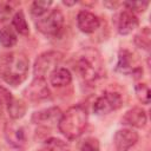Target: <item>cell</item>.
Wrapping results in <instances>:
<instances>
[{"mask_svg": "<svg viewBox=\"0 0 151 151\" xmlns=\"http://www.w3.org/2000/svg\"><path fill=\"white\" fill-rule=\"evenodd\" d=\"M40 151H52V149L47 147V149H42V150H40Z\"/></svg>", "mask_w": 151, "mask_h": 151, "instance_id": "26", "label": "cell"}, {"mask_svg": "<svg viewBox=\"0 0 151 151\" xmlns=\"http://www.w3.org/2000/svg\"><path fill=\"white\" fill-rule=\"evenodd\" d=\"M134 91H136V96L139 99V101H142L143 104H149L150 103V88L146 84H137L134 86Z\"/></svg>", "mask_w": 151, "mask_h": 151, "instance_id": "21", "label": "cell"}, {"mask_svg": "<svg viewBox=\"0 0 151 151\" xmlns=\"http://www.w3.org/2000/svg\"><path fill=\"white\" fill-rule=\"evenodd\" d=\"M29 60L21 52H11L4 54L0 59V77L11 86L21 84L28 73Z\"/></svg>", "mask_w": 151, "mask_h": 151, "instance_id": "1", "label": "cell"}, {"mask_svg": "<svg viewBox=\"0 0 151 151\" xmlns=\"http://www.w3.org/2000/svg\"><path fill=\"white\" fill-rule=\"evenodd\" d=\"M24 93L26 98L33 101L42 100L50 97V90L46 85V81L45 79H40V78H34L33 81L25 88Z\"/></svg>", "mask_w": 151, "mask_h": 151, "instance_id": "8", "label": "cell"}, {"mask_svg": "<svg viewBox=\"0 0 151 151\" xmlns=\"http://www.w3.org/2000/svg\"><path fill=\"white\" fill-rule=\"evenodd\" d=\"M87 126V111L81 105L70 107L61 113L58 122L59 131L68 139H76L83 134Z\"/></svg>", "mask_w": 151, "mask_h": 151, "instance_id": "2", "label": "cell"}, {"mask_svg": "<svg viewBox=\"0 0 151 151\" xmlns=\"http://www.w3.org/2000/svg\"><path fill=\"white\" fill-rule=\"evenodd\" d=\"M150 42H151V33L149 27H144L138 34L134 37V44L137 47L143 48L145 51H149L150 48Z\"/></svg>", "mask_w": 151, "mask_h": 151, "instance_id": "19", "label": "cell"}, {"mask_svg": "<svg viewBox=\"0 0 151 151\" xmlns=\"http://www.w3.org/2000/svg\"><path fill=\"white\" fill-rule=\"evenodd\" d=\"M50 81L54 87H64L72 81V74L67 68L58 67L50 74Z\"/></svg>", "mask_w": 151, "mask_h": 151, "instance_id": "15", "label": "cell"}, {"mask_svg": "<svg viewBox=\"0 0 151 151\" xmlns=\"http://www.w3.org/2000/svg\"><path fill=\"white\" fill-rule=\"evenodd\" d=\"M126 7H127V11H130V12H132V13H134V12H137V13H140V12H144L146 8H147V6H149V2H142V1H133V2H125L124 4Z\"/></svg>", "mask_w": 151, "mask_h": 151, "instance_id": "23", "label": "cell"}, {"mask_svg": "<svg viewBox=\"0 0 151 151\" xmlns=\"http://www.w3.org/2000/svg\"><path fill=\"white\" fill-rule=\"evenodd\" d=\"M138 142V133L132 129H122L114 133L113 144L117 151H129Z\"/></svg>", "mask_w": 151, "mask_h": 151, "instance_id": "7", "label": "cell"}, {"mask_svg": "<svg viewBox=\"0 0 151 151\" xmlns=\"http://www.w3.org/2000/svg\"><path fill=\"white\" fill-rule=\"evenodd\" d=\"M12 99H13L12 93L5 87H0V107L8 106L11 104Z\"/></svg>", "mask_w": 151, "mask_h": 151, "instance_id": "25", "label": "cell"}, {"mask_svg": "<svg viewBox=\"0 0 151 151\" xmlns=\"http://www.w3.org/2000/svg\"><path fill=\"white\" fill-rule=\"evenodd\" d=\"M63 59V54L57 51H48L40 54L33 66L34 78L45 79L46 76H50L55 68H58L59 63Z\"/></svg>", "mask_w": 151, "mask_h": 151, "instance_id": "4", "label": "cell"}, {"mask_svg": "<svg viewBox=\"0 0 151 151\" xmlns=\"http://www.w3.org/2000/svg\"><path fill=\"white\" fill-rule=\"evenodd\" d=\"M100 25L98 17L88 11H80L77 15V26L84 33H93Z\"/></svg>", "mask_w": 151, "mask_h": 151, "instance_id": "9", "label": "cell"}, {"mask_svg": "<svg viewBox=\"0 0 151 151\" xmlns=\"http://www.w3.org/2000/svg\"><path fill=\"white\" fill-rule=\"evenodd\" d=\"M138 25H139V21L134 13L130 11H124L119 14L118 25H117L119 34L122 35L130 34L132 31H134L138 27Z\"/></svg>", "mask_w": 151, "mask_h": 151, "instance_id": "11", "label": "cell"}, {"mask_svg": "<svg viewBox=\"0 0 151 151\" xmlns=\"http://www.w3.org/2000/svg\"><path fill=\"white\" fill-rule=\"evenodd\" d=\"M74 70L85 81H93L103 74V61L100 54L93 48H86L80 52L76 59Z\"/></svg>", "mask_w": 151, "mask_h": 151, "instance_id": "3", "label": "cell"}, {"mask_svg": "<svg viewBox=\"0 0 151 151\" xmlns=\"http://www.w3.org/2000/svg\"><path fill=\"white\" fill-rule=\"evenodd\" d=\"M79 151H99L98 139H96L93 137L85 138L79 145Z\"/></svg>", "mask_w": 151, "mask_h": 151, "instance_id": "22", "label": "cell"}, {"mask_svg": "<svg viewBox=\"0 0 151 151\" xmlns=\"http://www.w3.org/2000/svg\"><path fill=\"white\" fill-rule=\"evenodd\" d=\"M52 6V1L50 0H37L31 6V13L34 17H42L46 14Z\"/></svg>", "mask_w": 151, "mask_h": 151, "instance_id": "20", "label": "cell"}, {"mask_svg": "<svg viewBox=\"0 0 151 151\" xmlns=\"http://www.w3.org/2000/svg\"><path fill=\"white\" fill-rule=\"evenodd\" d=\"M64 26V15L60 9L54 8L47 15L41 19H38L35 27L39 32L45 35H57Z\"/></svg>", "mask_w": 151, "mask_h": 151, "instance_id": "5", "label": "cell"}, {"mask_svg": "<svg viewBox=\"0 0 151 151\" xmlns=\"http://www.w3.org/2000/svg\"><path fill=\"white\" fill-rule=\"evenodd\" d=\"M61 117V111L58 107H50L38 112H34L32 116V122L35 124H54L58 123Z\"/></svg>", "mask_w": 151, "mask_h": 151, "instance_id": "14", "label": "cell"}, {"mask_svg": "<svg viewBox=\"0 0 151 151\" xmlns=\"http://www.w3.org/2000/svg\"><path fill=\"white\" fill-rule=\"evenodd\" d=\"M146 122H147L146 112L140 107H133L126 111L122 119V123L124 125H127L130 127H137V129L144 127Z\"/></svg>", "mask_w": 151, "mask_h": 151, "instance_id": "10", "label": "cell"}, {"mask_svg": "<svg viewBox=\"0 0 151 151\" xmlns=\"http://www.w3.org/2000/svg\"><path fill=\"white\" fill-rule=\"evenodd\" d=\"M26 110H27V106L25 104L24 100L21 99H12L11 104L7 106V111H8V114L12 119H20L25 116L26 113Z\"/></svg>", "mask_w": 151, "mask_h": 151, "instance_id": "16", "label": "cell"}, {"mask_svg": "<svg viewBox=\"0 0 151 151\" xmlns=\"http://www.w3.org/2000/svg\"><path fill=\"white\" fill-rule=\"evenodd\" d=\"M12 25L19 34H22V35L28 34V31H29L28 29V24L26 21V18H25V14H24L22 11H19L13 15Z\"/></svg>", "mask_w": 151, "mask_h": 151, "instance_id": "18", "label": "cell"}, {"mask_svg": "<svg viewBox=\"0 0 151 151\" xmlns=\"http://www.w3.org/2000/svg\"><path fill=\"white\" fill-rule=\"evenodd\" d=\"M133 55L129 51H120L118 55L117 71L120 73H131V74H142L143 70L138 66H133Z\"/></svg>", "mask_w": 151, "mask_h": 151, "instance_id": "13", "label": "cell"}, {"mask_svg": "<svg viewBox=\"0 0 151 151\" xmlns=\"http://www.w3.org/2000/svg\"><path fill=\"white\" fill-rule=\"evenodd\" d=\"M17 34L11 27H2L0 28V45L2 47L9 48L17 44Z\"/></svg>", "mask_w": 151, "mask_h": 151, "instance_id": "17", "label": "cell"}, {"mask_svg": "<svg viewBox=\"0 0 151 151\" xmlns=\"http://www.w3.org/2000/svg\"><path fill=\"white\" fill-rule=\"evenodd\" d=\"M12 12H13L12 6H11L8 2L1 1V2H0V22L6 21V20L11 17Z\"/></svg>", "mask_w": 151, "mask_h": 151, "instance_id": "24", "label": "cell"}, {"mask_svg": "<svg viewBox=\"0 0 151 151\" xmlns=\"http://www.w3.org/2000/svg\"><path fill=\"white\" fill-rule=\"evenodd\" d=\"M123 104L122 96L117 92H105L93 104V112L98 116L107 114L118 110Z\"/></svg>", "mask_w": 151, "mask_h": 151, "instance_id": "6", "label": "cell"}, {"mask_svg": "<svg viewBox=\"0 0 151 151\" xmlns=\"http://www.w3.org/2000/svg\"><path fill=\"white\" fill-rule=\"evenodd\" d=\"M5 136L7 142L14 147L21 149L26 144V134L21 126L14 124H7L5 129Z\"/></svg>", "mask_w": 151, "mask_h": 151, "instance_id": "12", "label": "cell"}]
</instances>
